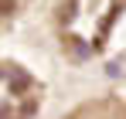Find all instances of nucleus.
<instances>
[{
  "instance_id": "f257e3e1",
  "label": "nucleus",
  "mask_w": 126,
  "mask_h": 119,
  "mask_svg": "<svg viewBox=\"0 0 126 119\" xmlns=\"http://www.w3.org/2000/svg\"><path fill=\"white\" fill-rule=\"evenodd\" d=\"M3 78H7V89H27L31 85V75L27 72H17L14 65H3Z\"/></svg>"
},
{
  "instance_id": "f03ea898",
  "label": "nucleus",
  "mask_w": 126,
  "mask_h": 119,
  "mask_svg": "<svg viewBox=\"0 0 126 119\" xmlns=\"http://www.w3.org/2000/svg\"><path fill=\"white\" fill-rule=\"evenodd\" d=\"M3 14H14V0H3Z\"/></svg>"
}]
</instances>
